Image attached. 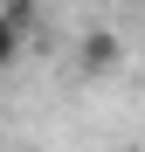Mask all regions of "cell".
<instances>
[{"label":"cell","mask_w":145,"mask_h":152,"mask_svg":"<svg viewBox=\"0 0 145 152\" xmlns=\"http://www.w3.org/2000/svg\"><path fill=\"white\" fill-rule=\"evenodd\" d=\"M125 152H138V145H125Z\"/></svg>","instance_id":"obj_4"},{"label":"cell","mask_w":145,"mask_h":152,"mask_svg":"<svg viewBox=\"0 0 145 152\" xmlns=\"http://www.w3.org/2000/svg\"><path fill=\"white\" fill-rule=\"evenodd\" d=\"M0 21H7V28H21V35H28V21H35V0H0Z\"/></svg>","instance_id":"obj_2"},{"label":"cell","mask_w":145,"mask_h":152,"mask_svg":"<svg viewBox=\"0 0 145 152\" xmlns=\"http://www.w3.org/2000/svg\"><path fill=\"white\" fill-rule=\"evenodd\" d=\"M117 62H125V42H117L111 28H90L76 42V69L83 76H117Z\"/></svg>","instance_id":"obj_1"},{"label":"cell","mask_w":145,"mask_h":152,"mask_svg":"<svg viewBox=\"0 0 145 152\" xmlns=\"http://www.w3.org/2000/svg\"><path fill=\"white\" fill-rule=\"evenodd\" d=\"M21 62V28H7V21H0V76H7Z\"/></svg>","instance_id":"obj_3"}]
</instances>
